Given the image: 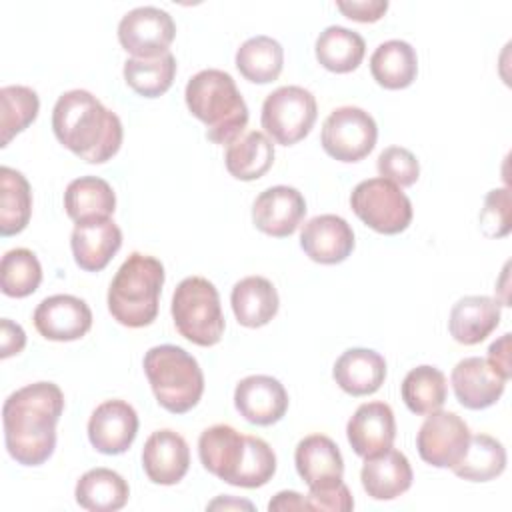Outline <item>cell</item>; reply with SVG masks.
Segmentation results:
<instances>
[{
	"label": "cell",
	"mask_w": 512,
	"mask_h": 512,
	"mask_svg": "<svg viewBox=\"0 0 512 512\" xmlns=\"http://www.w3.org/2000/svg\"><path fill=\"white\" fill-rule=\"evenodd\" d=\"M370 72L386 90L408 88L418 74L416 50L404 40H386L372 52Z\"/></svg>",
	"instance_id": "29"
},
{
	"label": "cell",
	"mask_w": 512,
	"mask_h": 512,
	"mask_svg": "<svg viewBox=\"0 0 512 512\" xmlns=\"http://www.w3.org/2000/svg\"><path fill=\"white\" fill-rule=\"evenodd\" d=\"M230 304L238 324L246 328H260L276 316L280 300L274 284L268 278L246 276L234 284Z\"/></svg>",
	"instance_id": "26"
},
{
	"label": "cell",
	"mask_w": 512,
	"mask_h": 512,
	"mask_svg": "<svg viewBox=\"0 0 512 512\" xmlns=\"http://www.w3.org/2000/svg\"><path fill=\"white\" fill-rule=\"evenodd\" d=\"M78 506L90 512H116L126 506L128 482L110 468H92L80 476L74 488Z\"/></svg>",
	"instance_id": "28"
},
{
	"label": "cell",
	"mask_w": 512,
	"mask_h": 512,
	"mask_svg": "<svg viewBox=\"0 0 512 512\" xmlns=\"http://www.w3.org/2000/svg\"><path fill=\"white\" fill-rule=\"evenodd\" d=\"M294 464L308 488H320L340 482L344 476V460L336 442L324 434L302 438L294 452Z\"/></svg>",
	"instance_id": "23"
},
{
	"label": "cell",
	"mask_w": 512,
	"mask_h": 512,
	"mask_svg": "<svg viewBox=\"0 0 512 512\" xmlns=\"http://www.w3.org/2000/svg\"><path fill=\"white\" fill-rule=\"evenodd\" d=\"M506 468V450L500 440L488 434L470 436L468 450L450 470L470 482H488L498 478Z\"/></svg>",
	"instance_id": "35"
},
{
	"label": "cell",
	"mask_w": 512,
	"mask_h": 512,
	"mask_svg": "<svg viewBox=\"0 0 512 512\" xmlns=\"http://www.w3.org/2000/svg\"><path fill=\"white\" fill-rule=\"evenodd\" d=\"M318 116L316 98L302 86H280L262 104V128L282 146H292L308 136Z\"/></svg>",
	"instance_id": "8"
},
{
	"label": "cell",
	"mask_w": 512,
	"mask_h": 512,
	"mask_svg": "<svg viewBox=\"0 0 512 512\" xmlns=\"http://www.w3.org/2000/svg\"><path fill=\"white\" fill-rule=\"evenodd\" d=\"M306 214V200L292 186H270L262 190L252 204L254 226L274 238H286L296 232Z\"/></svg>",
	"instance_id": "13"
},
{
	"label": "cell",
	"mask_w": 512,
	"mask_h": 512,
	"mask_svg": "<svg viewBox=\"0 0 512 512\" xmlns=\"http://www.w3.org/2000/svg\"><path fill=\"white\" fill-rule=\"evenodd\" d=\"M138 434V414L124 400H106L88 420L90 444L108 456L124 454Z\"/></svg>",
	"instance_id": "15"
},
{
	"label": "cell",
	"mask_w": 512,
	"mask_h": 512,
	"mask_svg": "<svg viewBox=\"0 0 512 512\" xmlns=\"http://www.w3.org/2000/svg\"><path fill=\"white\" fill-rule=\"evenodd\" d=\"M126 84L144 98L162 96L174 82L176 58L172 52L156 58H128L124 62Z\"/></svg>",
	"instance_id": "36"
},
{
	"label": "cell",
	"mask_w": 512,
	"mask_h": 512,
	"mask_svg": "<svg viewBox=\"0 0 512 512\" xmlns=\"http://www.w3.org/2000/svg\"><path fill=\"white\" fill-rule=\"evenodd\" d=\"M234 406L240 416L256 426H270L282 420L288 410V392L280 380L254 374L236 384Z\"/></svg>",
	"instance_id": "14"
},
{
	"label": "cell",
	"mask_w": 512,
	"mask_h": 512,
	"mask_svg": "<svg viewBox=\"0 0 512 512\" xmlns=\"http://www.w3.org/2000/svg\"><path fill=\"white\" fill-rule=\"evenodd\" d=\"M164 284V266L158 258L132 252L108 288V310L112 318L128 328H144L158 316Z\"/></svg>",
	"instance_id": "4"
},
{
	"label": "cell",
	"mask_w": 512,
	"mask_h": 512,
	"mask_svg": "<svg viewBox=\"0 0 512 512\" xmlns=\"http://www.w3.org/2000/svg\"><path fill=\"white\" fill-rule=\"evenodd\" d=\"M412 466L408 458L394 448L364 458L360 470L362 488L374 500H394L412 486Z\"/></svg>",
	"instance_id": "22"
},
{
	"label": "cell",
	"mask_w": 512,
	"mask_h": 512,
	"mask_svg": "<svg viewBox=\"0 0 512 512\" xmlns=\"http://www.w3.org/2000/svg\"><path fill=\"white\" fill-rule=\"evenodd\" d=\"M38 110L40 100L32 88L20 84L4 86L0 90V146H8L16 134L26 130L36 120Z\"/></svg>",
	"instance_id": "37"
},
{
	"label": "cell",
	"mask_w": 512,
	"mask_h": 512,
	"mask_svg": "<svg viewBox=\"0 0 512 512\" xmlns=\"http://www.w3.org/2000/svg\"><path fill=\"white\" fill-rule=\"evenodd\" d=\"M274 162L272 140L258 130H250L228 144L224 164L230 176L236 180H258L262 178Z\"/></svg>",
	"instance_id": "30"
},
{
	"label": "cell",
	"mask_w": 512,
	"mask_h": 512,
	"mask_svg": "<svg viewBox=\"0 0 512 512\" xmlns=\"http://www.w3.org/2000/svg\"><path fill=\"white\" fill-rule=\"evenodd\" d=\"M0 344H2V358L14 356L24 350L26 346V334L20 324H14L10 318L0 320Z\"/></svg>",
	"instance_id": "44"
},
{
	"label": "cell",
	"mask_w": 512,
	"mask_h": 512,
	"mask_svg": "<svg viewBox=\"0 0 512 512\" xmlns=\"http://www.w3.org/2000/svg\"><path fill=\"white\" fill-rule=\"evenodd\" d=\"M268 510H310V504L302 494L294 490H282L268 502Z\"/></svg>",
	"instance_id": "46"
},
{
	"label": "cell",
	"mask_w": 512,
	"mask_h": 512,
	"mask_svg": "<svg viewBox=\"0 0 512 512\" xmlns=\"http://www.w3.org/2000/svg\"><path fill=\"white\" fill-rule=\"evenodd\" d=\"M64 394L54 382H34L12 392L2 406L8 454L22 466L44 464L56 448Z\"/></svg>",
	"instance_id": "1"
},
{
	"label": "cell",
	"mask_w": 512,
	"mask_h": 512,
	"mask_svg": "<svg viewBox=\"0 0 512 512\" xmlns=\"http://www.w3.org/2000/svg\"><path fill=\"white\" fill-rule=\"evenodd\" d=\"M488 364L504 378L510 380V334H502L488 348Z\"/></svg>",
	"instance_id": "45"
},
{
	"label": "cell",
	"mask_w": 512,
	"mask_h": 512,
	"mask_svg": "<svg viewBox=\"0 0 512 512\" xmlns=\"http://www.w3.org/2000/svg\"><path fill=\"white\" fill-rule=\"evenodd\" d=\"M210 510H216V508H246V510H252L254 506L246 500H236V498H230V496H224V498H216L214 502L208 504Z\"/></svg>",
	"instance_id": "47"
},
{
	"label": "cell",
	"mask_w": 512,
	"mask_h": 512,
	"mask_svg": "<svg viewBox=\"0 0 512 512\" xmlns=\"http://www.w3.org/2000/svg\"><path fill=\"white\" fill-rule=\"evenodd\" d=\"M470 436L468 424L458 414L436 410L422 422L416 434V448L426 464L452 468L466 454Z\"/></svg>",
	"instance_id": "10"
},
{
	"label": "cell",
	"mask_w": 512,
	"mask_h": 512,
	"mask_svg": "<svg viewBox=\"0 0 512 512\" xmlns=\"http://www.w3.org/2000/svg\"><path fill=\"white\" fill-rule=\"evenodd\" d=\"M42 282V266L28 248H12L2 256L0 284L10 298H26L38 290Z\"/></svg>",
	"instance_id": "38"
},
{
	"label": "cell",
	"mask_w": 512,
	"mask_h": 512,
	"mask_svg": "<svg viewBox=\"0 0 512 512\" xmlns=\"http://www.w3.org/2000/svg\"><path fill=\"white\" fill-rule=\"evenodd\" d=\"M186 106L206 124V138L214 144H230L242 136L248 124V106L234 78L218 68L194 74L184 90Z\"/></svg>",
	"instance_id": "3"
},
{
	"label": "cell",
	"mask_w": 512,
	"mask_h": 512,
	"mask_svg": "<svg viewBox=\"0 0 512 512\" xmlns=\"http://www.w3.org/2000/svg\"><path fill=\"white\" fill-rule=\"evenodd\" d=\"M380 178L394 182L400 188L412 186L420 176V164L416 156L402 146H388L380 152L376 162Z\"/></svg>",
	"instance_id": "40"
},
{
	"label": "cell",
	"mask_w": 512,
	"mask_h": 512,
	"mask_svg": "<svg viewBox=\"0 0 512 512\" xmlns=\"http://www.w3.org/2000/svg\"><path fill=\"white\" fill-rule=\"evenodd\" d=\"M310 510H324V512H348L354 508V498L348 486L340 480L328 486L310 488L306 496Z\"/></svg>",
	"instance_id": "42"
},
{
	"label": "cell",
	"mask_w": 512,
	"mask_h": 512,
	"mask_svg": "<svg viewBox=\"0 0 512 512\" xmlns=\"http://www.w3.org/2000/svg\"><path fill=\"white\" fill-rule=\"evenodd\" d=\"M144 372L158 404L172 412L192 410L204 392V374L198 360L174 344L154 346L144 354Z\"/></svg>",
	"instance_id": "5"
},
{
	"label": "cell",
	"mask_w": 512,
	"mask_h": 512,
	"mask_svg": "<svg viewBox=\"0 0 512 512\" xmlns=\"http://www.w3.org/2000/svg\"><path fill=\"white\" fill-rule=\"evenodd\" d=\"M500 324V304L490 296H464L452 310L448 320L450 336L464 346L486 340Z\"/></svg>",
	"instance_id": "25"
},
{
	"label": "cell",
	"mask_w": 512,
	"mask_h": 512,
	"mask_svg": "<svg viewBox=\"0 0 512 512\" xmlns=\"http://www.w3.org/2000/svg\"><path fill=\"white\" fill-rule=\"evenodd\" d=\"M480 228L490 238H500L510 232V192L508 188L490 190L480 212Z\"/></svg>",
	"instance_id": "41"
},
{
	"label": "cell",
	"mask_w": 512,
	"mask_h": 512,
	"mask_svg": "<svg viewBox=\"0 0 512 512\" xmlns=\"http://www.w3.org/2000/svg\"><path fill=\"white\" fill-rule=\"evenodd\" d=\"M32 214V190L22 172L0 168V234L14 236L22 232Z\"/></svg>",
	"instance_id": "32"
},
{
	"label": "cell",
	"mask_w": 512,
	"mask_h": 512,
	"mask_svg": "<svg viewBox=\"0 0 512 512\" xmlns=\"http://www.w3.org/2000/svg\"><path fill=\"white\" fill-rule=\"evenodd\" d=\"M32 320L38 334L46 340L72 342L90 330L92 310L82 298L72 294H54L36 306Z\"/></svg>",
	"instance_id": "12"
},
{
	"label": "cell",
	"mask_w": 512,
	"mask_h": 512,
	"mask_svg": "<svg viewBox=\"0 0 512 512\" xmlns=\"http://www.w3.org/2000/svg\"><path fill=\"white\" fill-rule=\"evenodd\" d=\"M172 320L180 336L196 346H214L224 334V314L216 286L202 276L184 278L172 296Z\"/></svg>",
	"instance_id": "6"
},
{
	"label": "cell",
	"mask_w": 512,
	"mask_h": 512,
	"mask_svg": "<svg viewBox=\"0 0 512 512\" xmlns=\"http://www.w3.org/2000/svg\"><path fill=\"white\" fill-rule=\"evenodd\" d=\"M64 208L76 224L104 220L114 214L116 194L106 180L98 176H80L66 186Z\"/></svg>",
	"instance_id": "27"
},
{
	"label": "cell",
	"mask_w": 512,
	"mask_h": 512,
	"mask_svg": "<svg viewBox=\"0 0 512 512\" xmlns=\"http://www.w3.org/2000/svg\"><path fill=\"white\" fill-rule=\"evenodd\" d=\"M300 246L318 264H338L352 254L354 232L342 216L320 214L302 226Z\"/></svg>",
	"instance_id": "16"
},
{
	"label": "cell",
	"mask_w": 512,
	"mask_h": 512,
	"mask_svg": "<svg viewBox=\"0 0 512 512\" xmlns=\"http://www.w3.org/2000/svg\"><path fill=\"white\" fill-rule=\"evenodd\" d=\"M284 66V48L270 36H252L236 50V68L254 84L274 82Z\"/></svg>",
	"instance_id": "34"
},
{
	"label": "cell",
	"mask_w": 512,
	"mask_h": 512,
	"mask_svg": "<svg viewBox=\"0 0 512 512\" xmlns=\"http://www.w3.org/2000/svg\"><path fill=\"white\" fill-rule=\"evenodd\" d=\"M400 394L410 412L418 416H428L444 406L448 396V382L442 370L422 364L412 368L404 376Z\"/></svg>",
	"instance_id": "33"
},
{
	"label": "cell",
	"mask_w": 512,
	"mask_h": 512,
	"mask_svg": "<svg viewBox=\"0 0 512 512\" xmlns=\"http://www.w3.org/2000/svg\"><path fill=\"white\" fill-rule=\"evenodd\" d=\"M316 60L330 72L346 74L360 66L366 42L364 38L344 26H328L316 38Z\"/></svg>",
	"instance_id": "31"
},
{
	"label": "cell",
	"mask_w": 512,
	"mask_h": 512,
	"mask_svg": "<svg viewBox=\"0 0 512 512\" xmlns=\"http://www.w3.org/2000/svg\"><path fill=\"white\" fill-rule=\"evenodd\" d=\"M176 36L172 16L156 6H138L118 24V40L132 58H156L168 52Z\"/></svg>",
	"instance_id": "11"
},
{
	"label": "cell",
	"mask_w": 512,
	"mask_h": 512,
	"mask_svg": "<svg viewBox=\"0 0 512 512\" xmlns=\"http://www.w3.org/2000/svg\"><path fill=\"white\" fill-rule=\"evenodd\" d=\"M276 472V454L270 444L258 436H246V450L240 470L232 486L260 488L272 480Z\"/></svg>",
	"instance_id": "39"
},
{
	"label": "cell",
	"mask_w": 512,
	"mask_h": 512,
	"mask_svg": "<svg viewBox=\"0 0 512 512\" xmlns=\"http://www.w3.org/2000/svg\"><path fill=\"white\" fill-rule=\"evenodd\" d=\"M376 138L378 126L374 118L358 106L332 110L320 132L324 152L340 162H360L374 150Z\"/></svg>",
	"instance_id": "9"
},
{
	"label": "cell",
	"mask_w": 512,
	"mask_h": 512,
	"mask_svg": "<svg viewBox=\"0 0 512 512\" xmlns=\"http://www.w3.org/2000/svg\"><path fill=\"white\" fill-rule=\"evenodd\" d=\"M142 468L154 484H178L190 468V448L186 440L168 428L152 432L144 442Z\"/></svg>",
	"instance_id": "19"
},
{
	"label": "cell",
	"mask_w": 512,
	"mask_h": 512,
	"mask_svg": "<svg viewBox=\"0 0 512 512\" xmlns=\"http://www.w3.org/2000/svg\"><path fill=\"white\" fill-rule=\"evenodd\" d=\"M246 450V436L228 424H214L198 438L202 466L216 478L234 484Z\"/></svg>",
	"instance_id": "21"
},
{
	"label": "cell",
	"mask_w": 512,
	"mask_h": 512,
	"mask_svg": "<svg viewBox=\"0 0 512 512\" xmlns=\"http://www.w3.org/2000/svg\"><path fill=\"white\" fill-rule=\"evenodd\" d=\"M336 8L350 20L376 22L386 14L388 2L386 0H338Z\"/></svg>",
	"instance_id": "43"
},
{
	"label": "cell",
	"mask_w": 512,
	"mask_h": 512,
	"mask_svg": "<svg viewBox=\"0 0 512 512\" xmlns=\"http://www.w3.org/2000/svg\"><path fill=\"white\" fill-rule=\"evenodd\" d=\"M354 214L380 234H400L412 222V202L400 186L386 178H368L350 194Z\"/></svg>",
	"instance_id": "7"
},
{
	"label": "cell",
	"mask_w": 512,
	"mask_h": 512,
	"mask_svg": "<svg viewBox=\"0 0 512 512\" xmlns=\"http://www.w3.org/2000/svg\"><path fill=\"white\" fill-rule=\"evenodd\" d=\"M76 264L86 272H100L122 246V232L114 220H92L76 224L70 236Z\"/></svg>",
	"instance_id": "20"
},
{
	"label": "cell",
	"mask_w": 512,
	"mask_h": 512,
	"mask_svg": "<svg viewBox=\"0 0 512 512\" xmlns=\"http://www.w3.org/2000/svg\"><path fill=\"white\" fill-rule=\"evenodd\" d=\"M456 400L468 410H484L496 404L506 388V382L486 358L470 356L460 360L450 374Z\"/></svg>",
	"instance_id": "17"
},
{
	"label": "cell",
	"mask_w": 512,
	"mask_h": 512,
	"mask_svg": "<svg viewBox=\"0 0 512 512\" xmlns=\"http://www.w3.org/2000/svg\"><path fill=\"white\" fill-rule=\"evenodd\" d=\"M346 436L360 458L392 448L396 438L394 412L386 402H364L346 424Z\"/></svg>",
	"instance_id": "18"
},
{
	"label": "cell",
	"mask_w": 512,
	"mask_h": 512,
	"mask_svg": "<svg viewBox=\"0 0 512 512\" xmlns=\"http://www.w3.org/2000/svg\"><path fill=\"white\" fill-rule=\"evenodd\" d=\"M332 376L346 394L368 396L384 384L386 360L376 350L350 348L334 362Z\"/></svg>",
	"instance_id": "24"
},
{
	"label": "cell",
	"mask_w": 512,
	"mask_h": 512,
	"mask_svg": "<svg viewBox=\"0 0 512 512\" xmlns=\"http://www.w3.org/2000/svg\"><path fill=\"white\" fill-rule=\"evenodd\" d=\"M52 130L64 148L88 164L110 160L122 144V122L88 90L64 92L52 110Z\"/></svg>",
	"instance_id": "2"
}]
</instances>
